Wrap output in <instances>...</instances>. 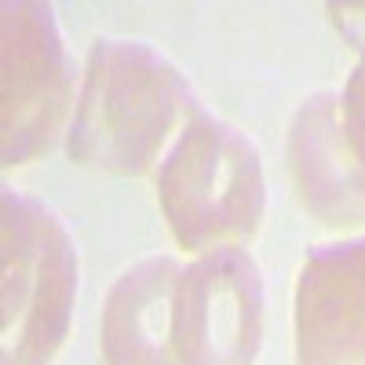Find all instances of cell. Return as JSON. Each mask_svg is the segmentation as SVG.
Returning a JSON list of instances; mask_svg holds the SVG:
<instances>
[{
  "instance_id": "1",
  "label": "cell",
  "mask_w": 365,
  "mask_h": 365,
  "mask_svg": "<svg viewBox=\"0 0 365 365\" xmlns=\"http://www.w3.org/2000/svg\"><path fill=\"white\" fill-rule=\"evenodd\" d=\"M201 113L194 88L143 41H96L66 150L84 168L143 175Z\"/></svg>"
},
{
  "instance_id": "8",
  "label": "cell",
  "mask_w": 365,
  "mask_h": 365,
  "mask_svg": "<svg viewBox=\"0 0 365 365\" xmlns=\"http://www.w3.org/2000/svg\"><path fill=\"white\" fill-rule=\"evenodd\" d=\"M182 267L172 256L139 259L117 278L99 322L106 365H182L175 340V296Z\"/></svg>"
},
{
  "instance_id": "5",
  "label": "cell",
  "mask_w": 365,
  "mask_h": 365,
  "mask_svg": "<svg viewBox=\"0 0 365 365\" xmlns=\"http://www.w3.org/2000/svg\"><path fill=\"white\" fill-rule=\"evenodd\" d=\"M182 365H252L263 344V274L241 245H220L182 267L175 296Z\"/></svg>"
},
{
  "instance_id": "2",
  "label": "cell",
  "mask_w": 365,
  "mask_h": 365,
  "mask_svg": "<svg viewBox=\"0 0 365 365\" xmlns=\"http://www.w3.org/2000/svg\"><path fill=\"white\" fill-rule=\"evenodd\" d=\"M158 205L182 249L208 252L252 237L267 205L256 143L201 110L158 168Z\"/></svg>"
},
{
  "instance_id": "3",
  "label": "cell",
  "mask_w": 365,
  "mask_h": 365,
  "mask_svg": "<svg viewBox=\"0 0 365 365\" xmlns=\"http://www.w3.org/2000/svg\"><path fill=\"white\" fill-rule=\"evenodd\" d=\"M0 220V351L4 365H48L63 347L77 299V249L41 201L4 190Z\"/></svg>"
},
{
  "instance_id": "6",
  "label": "cell",
  "mask_w": 365,
  "mask_h": 365,
  "mask_svg": "<svg viewBox=\"0 0 365 365\" xmlns=\"http://www.w3.org/2000/svg\"><path fill=\"white\" fill-rule=\"evenodd\" d=\"M296 365H365V234L318 245L303 259Z\"/></svg>"
},
{
  "instance_id": "4",
  "label": "cell",
  "mask_w": 365,
  "mask_h": 365,
  "mask_svg": "<svg viewBox=\"0 0 365 365\" xmlns=\"http://www.w3.org/2000/svg\"><path fill=\"white\" fill-rule=\"evenodd\" d=\"M73 96V63L51 4H4V106L0 158L8 168L34 161L63 132Z\"/></svg>"
},
{
  "instance_id": "9",
  "label": "cell",
  "mask_w": 365,
  "mask_h": 365,
  "mask_svg": "<svg viewBox=\"0 0 365 365\" xmlns=\"http://www.w3.org/2000/svg\"><path fill=\"white\" fill-rule=\"evenodd\" d=\"M340 110H344L347 143L354 150V158L365 165V51H361V63L354 66V73L347 77V88L340 96Z\"/></svg>"
},
{
  "instance_id": "10",
  "label": "cell",
  "mask_w": 365,
  "mask_h": 365,
  "mask_svg": "<svg viewBox=\"0 0 365 365\" xmlns=\"http://www.w3.org/2000/svg\"><path fill=\"white\" fill-rule=\"evenodd\" d=\"M329 15H332V26L358 51H365V4H329Z\"/></svg>"
},
{
  "instance_id": "7",
  "label": "cell",
  "mask_w": 365,
  "mask_h": 365,
  "mask_svg": "<svg viewBox=\"0 0 365 365\" xmlns=\"http://www.w3.org/2000/svg\"><path fill=\"white\" fill-rule=\"evenodd\" d=\"M289 175L299 205L329 227L365 223V165L344 132L336 91H318L289 128Z\"/></svg>"
}]
</instances>
